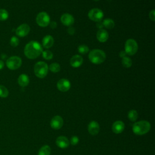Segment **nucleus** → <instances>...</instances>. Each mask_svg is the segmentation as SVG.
I'll use <instances>...</instances> for the list:
<instances>
[{"label":"nucleus","instance_id":"obj_1","mask_svg":"<svg viewBox=\"0 0 155 155\" xmlns=\"http://www.w3.org/2000/svg\"><path fill=\"white\" fill-rule=\"evenodd\" d=\"M24 52L27 58L31 59H36L42 54V47L38 42L31 41L26 44Z\"/></svg>","mask_w":155,"mask_h":155},{"label":"nucleus","instance_id":"obj_2","mask_svg":"<svg viewBox=\"0 0 155 155\" xmlns=\"http://www.w3.org/2000/svg\"><path fill=\"white\" fill-rule=\"evenodd\" d=\"M151 128L150 124L147 120H140L136 122L133 126V131L137 135H143L147 133Z\"/></svg>","mask_w":155,"mask_h":155},{"label":"nucleus","instance_id":"obj_3","mask_svg":"<svg viewBox=\"0 0 155 155\" xmlns=\"http://www.w3.org/2000/svg\"><path fill=\"white\" fill-rule=\"evenodd\" d=\"M88 58L91 62L94 64H100L105 60L106 55L102 50L94 49L89 53Z\"/></svg>","mask_w":155,"mask_h":155},{"label":"nucleus","instance_id":"obj_4","mask_svg":"<svg viewBox=\"0 0 155 155\" xmlns=\"http://www.w3.org/2000/svg\"><path fill=\"white\" fill-rule=\"evenodd\" d=\"M48 71V67L44 62H38L34 67V73L39 78H45Z\"/></svg>","mask_w":155,"mask_h":155},{"label":"nucleus","instance_id":"obj_5","mask_svg":"<svg viewBox=\"0 0 155 155\" xmlns=\"http://www.w3.org/2000/svg\"><path fill=\"white\" fill-rule=\"evenodd\" d=\"M138 45L133 39H128L125 44V51L127 54L130 56L134 55L137 51Z\"/></svg>","mask_w":155,"mask_h":155},{"label":"nucleus","instance_id":"obj_6","mask_svg":"<svg viewBox=\"0 0 155 155\" xmlns=\"http://www.w3.org/2000/svg\"><path fill=\"white\" fill-rule=\"evenodd\" d=\"M22 64L21 59L16 56L10 57L6 61V65L10 70H15L19 68Z\"/></svg>","mask_w":155,"mask_h":155},{"label":"nucleus","instance_id":"obj_7","mask_svg":"<svg viewBox=\"0 0 155 155\" xmlns=\"http://www.w3.org/2000/svg\"><path fill=\"white\" fill-rule=\"evenodd\" d=\"M36 23L38 25L42 27H45L50 22V18L49 15L45 12H40L38 14L36 18Z\"/></svg>","mask_w":155,"mask_h":155},{"label":"nucleus","instance_id":"obj_8","mask_svg":"<svg viewBox=\"0 0 155 155\" xmlns=\"http://www.w3.org/2000/svg\"><path fill=\"white\" fill-rule=\"evenodd\" d=\"M88 18L93 21L98 22L101 21L104 17L103 12L99 8H93L90 10L88 14Z\"/></svg>","mask_w":155,"mask_h":155},{"label":"nucleus","instance_id":"obj_9","mask_svg":"<svg viewBox=\"0 0 155 155\" xmlns=\"http://www.w3.org/2000/svg\"><path fill=\"white\" fill-rule=\"evenodd\" d=\"M30 30V26L27 24L20 25L16 30V34L19 37H24L27 36Z\"/></svg>","mask_w":155,"mask_h":155},{"label":"nucleus","instance_id":"obj_10","mask_svg":"<svg viewBox=\"0 0 155 155\" xmlns=\"http://www.w3.org/2000/svg\"><path fill=\"white\" fill-rule=\"evenodd\" d=\"M70 81L66 79H61L57 82V88L62 92L67 91L70 88Z\"/></svg>","mask_w":155,"mask_h":155},{"label":"nucleus","instance_id":"obj_11","mask_svg":"<svg viewBox=\"0 0 155 155\" xmlns=\"http://www.w3.org/2000/svg\"><path fill=\"white\" fill-rule=\"evenodd\" d=\"M64 124L63 119L60 116H54L50 122V125L52 128L55 130L60 129Z\"/></svg>","mask_w":155,"mask_h":155},{"label":"nucleus","instance_id":"obj_12","mask_svg":"<svg viewBox=\"0 0 155 155\" xmlns=\"http://www.w3.org/2000/svg\"><path fill=\"white\" fill-rule=\"evenodd\" d=\"M99 125L95 120H92L90 122L88 126V131L89 133L93 136L96 135L99 131Z\"/></svg>","mask_w":155,"mask_h":155},{"label":"nucleus","instance_id":"obj_13","mask_svg":"<svg viewBox=\"0 0 155 155\" xmlns=\"http://www.w3.org/2000/svg\"><path fill=\"white\" fill-rule=\"evenodd\" d=\"M61 21L64 25L69 27L74 23V19L72 15L68 13H65L61 16Z\"/></svg>","mask_w":155,"mask_h":155},{"label":"nucleus","instance_id":"obj_14","mask_svg":"<svg viewBox=\"0 0 155 155\" xmlns=\"http://www.w3.org/2000/svg\"><path fill=\"white\" fill-rule=\"evenodd\" d=\"M125 128L124 123L121 120L114 122L112 125V130L114 133L119 134L122 133Z\"/></svg>","mask_w":155,"mask_h":155},{"label":"nucleus","instance_id":"obj_15","mask_svg":"<svg viewBox=\"0 0 155 155\" xmlns=\"http://www.w3.org/2000/svg\"><path fill=\"white\" fill-rule=\"evenodd\" d=\"M83 62V58L79 54L74 55L70 59V65L74 68H78L80 67Z\"/></svg>","mask_w":155,"mask_h":155},{"label":"nucleus","instance_id":"obj_16","mask_svg":"<svg viewBox=\"0 0 155 155\" xmlns=\"http://www.w3.org/2000/svg\"><path fill=\"white\" fill-rule=\"evenodd\" d=\"M56 145L61 148H65L69 145V141L68 139L63 136H61L56 139Z\"/></svg>","mask_w":155,"mask_h":155},{"label":"nucleus","instance_id":"obj_17","mask_svg":"<svg viewBox=\"0 0 155 155\" xmlns=\"http://www.w3.org/2000/svg\"><path fill=\"white\" fill-rule=\"evenodd\" d=\"M96 38L97 40L101 42H105L108 40V33L104 29H99L96 34Z\"/></svg>","mask_w":155,"mask_h":155},{"label":"nucleus","instance_id":"obj_18","mask_svg":"<svg viewBox=\"0 0 155 155\" xmlns=\"http://www.w3.org/2000/svg\"><path fill=\"white\" fill-rule=\"evenodd\" d=\"M54 39L51 35H46L42 39V45L45 48H49L53 46Z\"/></svg>","mask_w":155,"mask_h":155},{"label":"nucleus","instance_id":"obj_19","mask_svg":"<svg viewBox=\"0 0 155 155\" xmlns=\"http://www.w3.org/2000/svg\"><path fill=\"white\" fill-rule=\"evenodd\" d=\"M18 84L21 87H26L29 84V78L25 74H21L18 79Z\"/></svg>","mask_w":155,"mask_h":155},{"label":"nucleus","instance_id":"obj_20","mask_svg":"<svg viewBox=\"0 0 155 155\" xmlns=\"http://www.w3.org/2000/svg\"><path fill=\"white\" fill-rule=\"evenodd\" d=\"M51 153V148L50 147L47 145L42 146L38 152V155H50Z\"/></svg>","mask_w":155,"mask_h":155},{"label":"nucleus","instance_id":"obj_21","mask_svg":"<svg viewBox=\"0 0 155 155\" xmlns=\"http://www.w3.org/2000/svg\"><path fill=\"white\" fill-rule=\"evenodd\" d=\"M104 27L108 29H111L114 27V22L111 19H105L102 22Z\"/></svg>","mask_w":155,"mask_h":155},{"label":"nucleus","instance_id":"obj_22","mask_svg":"<svg viewBox=\"0 0 155 155\" xmlns=\"http://www.w3.org/2000/svg\"><path fill=\"white\" fill-rule=\"evenodd\" d=\"M128 117L131 121H133V122L136 121L138 117V114L137 111L134 110H130L128 113Z\"/></svg>","mask_w":155,"mask_h":155},{"label":"nucleus","instance_id":"obj_23","mask_svg":"<svg viewBox=\"0 0 155 155\" xmlns=\"http://www.w3.org/2000/svg\"><path fill=\"white\" fill-rule=\"evenodd\" d=\"M122 65L125 68H129L132 65V61L131 59L128 57H124L122 58Z\"/></svg>","mask_w":155,"mask_h":155},{"label":"nucleus","instance_id":"obj_24","mask_svg":"<svg viewBox=\"0 0 155 155\" xmlns=\"http://www.w3.org/2000/svg\"><path fill=\"white\" fill-rule=\"evenodd\" d=\"M49 69L51 72L53 73H57L59 72L61 70V67L59 64L58 63H52L50 65Z\"/></svg>","mask_w":155,"mask_h":155},{"label":"nucleus","instance_id":"obj_25","mask_svg":"<svg viewBox=\"0 0 155 155\" xmlns=\"http://www.w3.org/2000/svg\"><path fill=\"white\" fill-rule=\"evenodd\" d=\"M8 95V91L7 88L4 85H0V97H7Z\"/></svg>","mask_w":155,"mask_h":155},{"label":"nucleus","instance_id":"obj_26","mask_svg":"<svg viewBox=\"0 0 155 155\" xmlns=\"http://www.w3.org/2000/svg\"><path fill=\"white\" fill-rule=\"evenodd\" d=\"M42 55L43 58H44L46 60H50L53 57V54L51 51L49 50H44L42 52Z\"/></svg>","mask_w":155,"mask_h":155},{"label":"nucleus","instance_id":"obj_27","mask_svg":"<svg viewBox=\"0 0 155 155\" xmlns=\"http://www.w3.org/2000/svg\"><path fill=\"white\" fill-rule=\"evenodd\" d=\"M8 18V13L5 9H0V21H3Z\"/></svg>","mask_w":155,"mask_h":155},{"label":"nucleus","instance_id":"obj_28","mask_svg":"<svg viewBox=\"0 0 155 155\" xmlns=\"http://www.w3.org/2000/svg\"><path fill=\"white\" fill-rule=\"evenodd\" d=\"M78 51L82 54H85L89 51V48L86 45H80L78 48Z\"/></svg>","mask_w":155,"mask_h":155},{"label":"nucleus","instance_id":"obj_29","mask_svg":"<svg viewBox=\"0 0 155 155\" xmlns=\"http://www.w3.org/2000/svg\"><path fill=\"white\" fill-rule=\"evenodd\" d=\"M10 42V45H11L12 47H17V46L18 45V44H19V39H18L17 37L13 36H12V37L11 38Z\"/></svg>","mask_w":155,"mask_h":155},{"label":"nucleus","instance_id":"obj_30","mask_svg":"<svg viewBox=\"0 0 155 155\" xmlns=\"http://www.w3.org/2000/svg\"><path fill=\"white\" fill-rule=\"evenodd\" d=\"M79 142V138L76 136H74L73 137H71V140H70V143L72 145H76Z\"/></svg>","mask_w":155,"mask_h":155},{"label":"nucleus","instance_id":"obj_31","mask_svg":"<svg viewBox=\"0 0 155 155\" xmlns=\"http://www.w3.org/2000/svg\"><path fill=\"white\" fill-rule=\"evenodd\" d=\"M149 18L151 21H154L155 20V10H153L150 12Z\"/></svg>","mask_w":155,"mask_h":155},{"label":"nucleus","instance_id":"obj_32","mask_svg":"<svg viewBox=\"0 0 155 155\" xmlns=\"http://www.w3.org/2000/svg\"><path fill=\"white\" fill-rule=\"evenodd\" d=\"M67 32H68L70 35H73V34L75 33V29H74V27H71V26H69V27H68V29H67Z\"/></svg>","mask_w":155,"mask_h":155},{"label":"nucleus","instance_id":"obj_33","mask_svg":"<svg viewBox=\"0 0 155 155\" xmlns=\"http://www.w3.org/2000/svg\"><path fill=\"white\" fill-rule=\"evenodd\" d=\"M50 26L51 28L54 29V28H56V27H57V23L55 22V21H52L51 22H50Z\"/></svg>","mask_w":155,"mask_h":155},{"label":"nucleus","instance_id":"obj_34","mask_svg":"<svg viewBox=\"0 0 155 155\" xmlns=\"http://www.w3.org/2000/svg\"><path fill=\"white\" fill-rule=\"evenodd\" d=\"M126 55H127V54H126V53H125V51L124 50L120 51V53H119V56H120V58H123L125 57Z\"/></svg>","mask_w":155,"mask_h":155},{"label":"nucleus","instance_id":"obj_35","mask_svg":"<svg viewBox=\"0 0 155 155\" xmlns=\"http://www.w3.org/2000/svg\"><path fill=\"white\" fill-rule=\"evenodd\" d=\"M96 26H97L98 28H99V29H102V28L104 27L102 22H101V21H100V22H97Z\"/></svg>","mask_w":155,"mask_h":155},{"label":"nucleus","instance_id":"obj_36","mask_svg":"<svg viewBox=\"0 0 155 155\" xmlns=\"http://www.w3.org/2000/svg\"><path fill=\"white\" fill-rule=\"evenodd\" d=\"M4 63L2 61L0 60V70L4 68Z\"/></svg>","mask_w":155,"mask_h":155},{"label":"nucleus","instance_id":"obj_37","mask_svg":"<svg viewBox=\"0 0 155 155\" xmlns=\"http://www.w3.org/2000/svg\"><path fill=\"white\" fill-rule=\"evenodd\" d=\"M94 1H99V0H94Z\"/></svg>","mask_w":155,"mask_h":155}]
</instances>
